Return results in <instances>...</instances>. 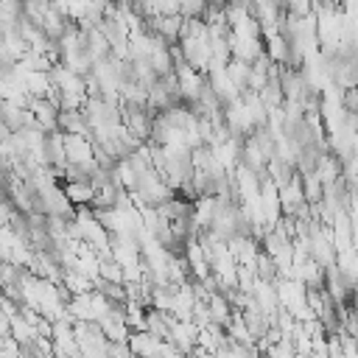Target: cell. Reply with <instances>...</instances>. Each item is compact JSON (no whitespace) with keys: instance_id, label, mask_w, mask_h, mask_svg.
I'll use <instances>...</instances> for the list:
<instances>
[{"instance_id":"6da1fadb","label":"cell","mask_w":358,"mask_h":358,"mask_svg":"<svg viewBox=\"0 0 358 358\" xmlns=\"http://www.w3.org/2000/svg\"><path fill=\"white\" fill-rule=\"evenodd\" d=\"M196 336H199V327H196L190 319H173V322H171L168 341L176 347L179 355H190V352L196 350Z\"/></svg>"},{"instance_id":"7a4b0ae2","label":"cell","mask_w":358,"mask_h":358,"mask_svg":"<svg viewBox=\"0 0 358 358\" xmlns=\"http://www.w3.org/2000/svg\"><path fill=\"white\" fill-rule=\"evenodd\" d=\"M25 109L34 117V126H39L42 131H53L56 129V117H59V106L50 98H28Z\"/></svg>"},{"instance_id":"3957f363","label":"cell","mask_w":358,"mask_h":358,"mask_svg":"<svg viewBox=\"0 0 358 358\" xmlns=\"http://www.w3.org/2000/svg\"><path fill=\"white\" fill-rule=\"evenodd\" d=\"M126 344L131 350V358H157L162 338L151 336L148 330H131L129 338H126Z\"/></svg>"},{"instance_id":"277c9868","label":"cell","mask_w":358,"mask_h":358,"mask_svg":"<svg viewBox=\"0 0 358 358\" xmlns=\"http://www.w3.org/2000/svg\"><path fill=\"white\" fill-rule=\"evenodd\" d=\"M64 159L67 162H87L92 159V140L87 134H62Z\"/></svg>"},{"instance_id":"5b68a950","label":"cell","mask_w":358,"mask_h":358,"mask_svg":"<svg viewBox=\"0 0 358 358\" xmlns=\"http://www.w3.org/2000/svg\"><path fill=\"white\" fill-rule=\"evenodd\" d=\"M64 199L73 204V207H90L92 196H95V187L90 179H67L64 185H59Z\"/></svg>"},{"instance_id":"8992f818","label":"cell","mask_w":358,"mask_h":358,"mask_svg":"<svg viewBox=\"0 0 358 358\" xmlns=\"http://www.w3.org/2000/svg\"><path fill=\"white\" fill-rule=\"evenodd\" d=\"M8 336H11L20 347H25V344H31L39 333H36V327H34V324H31V322L17 310V313H11V316H8Z\"/></svg>"},{"instance_id":"52a82bcc","label":"cell","mask_w":358,"mask_h":358,"mask_svg":"<svg viewBox=\"0 0 358 358\" xmlns=\"http://www.w3.org/2000/svg\"><path fill=\"white\" fill-rule=\"evenodd\" d=\"M123 322L129 330H143L145 327V305L140 302H126L123 308Z\"/></svg>"},{"instance_id":"ba28073f","label":"cell","mask_w":358,"mask_h":358,"mask_svg":"<svg viewBox=\"0 0 358 358\" xmlns=\"http://www.w3.org/2000/svg\"><path fill=\"white\" fill-rule=\"evenodd\" d=\"M17 215V207L11 204L8 196H0V227H8V221Z\"/></svg>"},{"instance_id":"9c48e42d","label":"cell","mask_w":358,"mask_h":358,"mask_svg":"<svg viewBox=\"0 0 358 358\" xmlns=\"http://www.w3.org/2000/svg\"><path fill=\"white\" fill-rule=\"evenodd\" d=\"M176 358H187V355H176Z\"/></svg>"},{"instance_id":"30bf717a","label":"cell","mask_w":358,"mask_h":358,"mask_svg":"<svg viewBox=\"0 0 358 358\" xmlns=\"http://www.w3.org/2000/svg\"><path fill=\"white\" fill-rule=\"evenodd\" d=\"M327 3H333V0H327Z\"/></svg>"}]
</instances>
